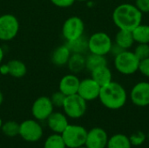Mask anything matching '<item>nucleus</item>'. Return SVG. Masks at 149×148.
Listing matches in <instances>:
<instances>
[{
    "label": "nucleus",
    "instance_id": "1",
    "mask_svg": "<svg viewBox=\"0 0 149 148\" xmlns=\"http://www.w3.org/2000/svg\"><path fill=\"white\" fill-rule=\"evenodd\" d=\"M113 21L120 30L133 31L142 21V12L134 4L122 3L118 5L113 12Z\"/></svg>",
    "mask_w": 149,
    "mask_h": 148
},
{
    "label": "nucleus",
    "instance_id": "2",
    "mask_svg": "<svg viewBox=\"0 0 149 148\" xmlns=\"http://www.w3.org/2000/svg\"><path fill=\"white\" fill-rule=\"evenodd\" d=\"M127 92L119 83L111 81L101 86L99 99L101 104L111 110H118L123 107L127 102Z\"/></svg>",
    "mask_w": 149,
    "mask_h": 148
},
{
    "label": "nucleus",
    "instance_id": "3",
    "mask_svg": "<svg viewBox=\"0 0 149 148\" xmlns=\"http://www.w3.org/2000/svg\"><path fill=\"white\" fill-rule=\"evenodd\" d=\"M140 60L134 51L128 50L123 51L119 55L115 56L114 66L115 69L121 74L132 75L139 70Z\"/></svg>",
    "mask_w": 149,
    "mask_h": 148
},
{
    "label": "nucleus",
    "instance_id": "4",
    "mask_svg": "<svg viewBox=\"0 0 149 148\" xmlns=\"http://www.w3.org/2000/svg\"><path fill=\"white\" fill-rule=\"evenodd\" d=\"M64 142L68 148H78L85 146L87 131L85 127L78 125H68L61 133Z\"/></svg>",
    "mask_w": 149,
    "mask_h": 148
},
{
    "label": "nucleus",
    "instance_id": "5",
    "mask_svg": "<svg viewBox=\"0 0 149 148\" xmlns=\"http://www.w3.org/2000/svg\"><path fill=\"white\" fill-rule=\"evenodd\" d=\"M86 101L78 93L65 97L63 109L65 114L71 119H79L86 112Z\"/></svg>",
    "mask_w": 149,
    "mask_h": 148
},
{
    "label": "nucleus",
    "instance_id": "6",
    "mask_svg": "<svg viewBox=\"0 0 149 148\" xmlns=\"http://www.w3.org/2000/svg\"><path fill=\"white\" fill-rule=\"evenodd\" d=\"M113 42L106 32H95L88 39V50L91 53L106 56L111 51Z\"/></svg>",
    "mask_w": 149,
    "mask_h": 148
},
{
    "label": "nucleus",
    "instance_id": "7",
    "mask_svg": "<svg viewBox=\"0 0 149 148\" xmlns=\"http://www.w3.org/2000/svg\"><path fill=\"white\" fill-rule=\"evenodd\" d=\"M19 30L17 18L12 14L0 16V40L10 41L13 39Z\"/></svg>",
    "mask_w": 149,
    "mask_h": 148
},
{
    "label": "nucleus",
    "instance_id": "8",
    "mask_svg": "<svg viewBox=\"0 0 149 148\" xmlns=\"http://www.w3.org/2000/svg\"><path fill=\"white\" fill-rule=\"evenodd\" d=\"M19 136L28 142L38 141L43 136V128L35 120H26L20 124Z\"/></svg>",
    "mask_w": 149,
    "mask_h": 148
},
{
    "label": "nucleus",
    "instance_id": "9",
    "mask_svg": "<svg viewBox=\"0 0 149 148\" xmlns=\"http://www.w3.org/2000/svg\"><path fill=\"white\" fill-rule=\"evenodd\" d=\"M85 24L79 17H71L67 18L62 27V34L67 41H71L83 36Z\"/></svg>",
    "mask_w": 149,
    "mask_h": 148
},
{
    "label": "nucleus",
    "instance_id": "10",
    "mask_svg": "<svg viewBox=\"0 0 149 148\" xmlns=\"http://www.w3.org/2000/svg\"><path fill=\"white\" fill-rule=\"evenodd\" d=\"M53 105L49 97L41 96L38 98L32 104L31 113L37 120H46L53 113Z\"/></svg>",
    "mask_w": 149,
    "mask_h": 148
},
{
    "label": "nucleus",
    "instance_id": "11",
    "mask_svg": "<svg viewBox=\"0 0 149 148\" xmlns=\"http://www.w3.org/2000/svg\"><path fill=\"white\" fill-rule=\"evenodd\" d=\"M101 86L92 78L80 81L78 94L86 101H92L99 98Z\"/></svg>",
    "mask_w": 149,
    "mask_h": 148
},
{
    "label": "nucleus",
    "instance_id": "12",
    "mask_svg": "<svg viewBox=\"0 0 149 148\" xmlns=\"http://www.w3.org/2000/svg\"><path fill=\"white\" fill-rule=\"evenodd\" d=\"M132 102L137 106H149V83L139 82L132 89L130 93Z\"/></svg>",
    "mask_w": 149,
    "mask_h": 148
},
{
    "label": "nucleus",
    "instance_id": "13",
    "mask_svg": "<svg viewBox=\"0 0 149 148\" xmlns=\"http://www.w3.org/2000/svg\"><path fill=\"white\" fill-rule=\"evenodd\" d=\"M107 141V132L100 127H94L87 132L85 146L87 148H106Z\"/></svg>",
    "mask_w": 149,
    "mask_h": 148
},
{
    "label": "nucleus",
    "instance_id": "14",
    "mask_svg": "<svg viewBox=\"0 0 149 148\" xmlns=\"http://www.w3.org/2000/svg\"><path fill=\"white\" fill-rule=\"evenodd\" d=\"M79 83L80 80L76 75L67 74L60 79L58 89L65 96L73 95L78 93Z\"/></svg>",
    "mask_w": 149,
    "mask_h": 148
},
{
    "label": "nucleus",
    "instance_id": "15",
    "mask_svg": "<svg viewBox=\"0 0 149 148\" xmlns=\"http://www.w3.org/2000/svg\"><path fill=\"white\" fill-rule=\"evenodd\" d=\"M46 120L49 128L54 133H58V134H61L69 125L66 115L59 112H56V113L53 112Z\"/></svg>",
    "mask_w": 149,
    "mask_h": 148
},
{
    "label": "nucleus",
    "instance_id": "16",
    "mask_svg": "<svg viewBox=\"0 0 149 148\" xmlns=\"http://www.w3.org/2000/svg\"><path fill=\"white\" fill-rule=\"evenodd\" d=\"M72 55L71 51L66 44L57 47L52 54V62L56 66H63L67 65L68 60Z\"/></svg>",
    "mask_w": 149,
    "mask_h": 148
},
{
    "label": "nucleus",
    "instance_id": "17",
    "mask_svg": "<svg viewBox=\"0 0 149 148\" xmlns=\"http://www.w3.org/2000/svg\"><path fill=\"white\" fill-rule=\"evenodd\" d=\"M92 79L96 81L100 86L106 85L112 81V72L107 65L100 66L91 72Z\"/></svg>",
    "mask_w": 149,
    "mask_h": 148
},
{
    "label": "nucleus",
    "instance_id": "18",
    "mask_svg": "<svg viewBox=\"0 0 149 148\" xmlns=\"http://www.w3.org/2000/svg\"><path fill=\"white\" fill-rule=\"evenodd\" d=\"M134 43L131 31L120 30L115 36V44L124 50H128Z\"/></svg>",
    "mask_w": 149,
    "mask_h": 148
},
{
    "label": "nucleus",
    "instance_id": "19",
    "mask_svg": "<svg viewBox=\"0 0 149 148\" xmlns=\"http://www.w3.org/2000/svg\"><path fill=\"white\" fill-rule=\"evenodd\" d=\"M67 65L73 74L79 73L86 68V58L81 53H72Z\"/></svg>",
    "mask_w": 149,
    "mask_h": 148
},
{
    "label": "nucleus",
    "instance_id": "20",
    "mask_svg": "<svg viewBox=\"0 0 149 148\" xmlns=\"http://www.w3.org/2000/svg\"><path fill=\"white\" fill-rule=\"evenodd\" d=\"M132 144L130 142L129 137L125 134L118 133L113 135L107 141V148H131Z\"/></svg>",
    "mask_w": 149,
    "mask_h": 148
},
{
    "label": "nucleus",
    "instance_id": "21",
    "mask_svg": "<svg viewBox=\"0 0 149 148\" xmlns=\"http://www.w3.org/2000/svg\"><path fill=\"white\" fill-rule=\"evenodd\" d=\"M7 64L9 67V74L11 77L19 79L23 78L26 74L27 68L24 62L17 59H13L9 61Z\"/></svg>",
    "mask_w": 149,
    "mask_h": 148
},
{
    "label": "nucleus",
    "instance_id": "22",
    "mask_svg": "<svg viewBox=\"0 0 149 148\" xmlns=\"http://www.w3.org/2000/svg\"><path fill=\"white\" fill-rule=\"evenodd\" d=\"M134 42L138 44H149V25L139 24L132 31Z\"/></svg>",
    "mask_w": 149,
    "mask_h": 148
},
{
    "label": "nucleus",
    "instance_id": "23",
    "mask_svg": "<svg viewBox=\"0 0 149 148\" xmlns=\"http://www.w3.org/2000/svg\"><path fill=\"white\" fill-rule=\"evenodd\" d=\"M67 47L71 51L72 53H83L88 49V40L81 36L76 39L67 41Z\"/></svg>",
    "mask_w": 149,
    "mask_h": 148
},
{
    "label": "nucleus",
    "instance_id": "24",
    "mask_svg": "<svg viewBox=\"0 0 149 148\" xmlns=\"http://www.w3.org/2000/svg\"><path fill=\"white\" fill-rule=\"evenodd\" d=\"M102 65H107V61L105 56L91 53L86 58V69L89 72H92Z\"/></svg>",
    "mask_w": 149,
    "mask_h": 148
},
{
    "label": "nucleus",
    "instance_id": "25",
    "mask_svg": "<svg viewBox=\"0 0 149 148\" xmlns=\"http://www.w3.org/2000/svg\"><path fill=\"white\" fill-rule=\"evenodd\" d=\"M44 148H66V146L61 134L53 133L45 140Z\"/></svg>",
    "mask_w": 149,
    "mask_h": 148
},
{
    "label": "nucleus",
    "instance_id": "26",
    "mask_svg": "<svg viewBox=\"0 0 149 148\" xmlns=\"http://www.w3.org/2000/svg\"><path fill=\"white\" fill-rule=\"evenodd\" d=\"M19 126H20V124H18L17 122L13 121V120H9V121H6L5 123H3L1 130L4 135L11 138V137L19 135Z\"/></svg>",
    "mask_w": 149,
    "mask_h": 148
},
{
    "label": "nucleus",
    "instance_id": "27",
    "mask_svg": "<svg viewBox=\"0 0 149 148\" xmlns=\"http://www.w3.org/2000/svg\"><path fill=\"white\" fill-rule=\"evenodd\" d=\"M139 60L145 59L149 57V44H138L134 51Z\"/></svg>",
    "mask_w": 149,
    "mask_h": 148
},
{
    "label": "nucleus",
    "instance_id": "28",
    "mask_svg": "<svg viewBox=\"0 0 149 148\" xmlns=\"http://www.w3.org/2000/svg\"><path fill=\"white\" fill-rule=\"evenodd\" d=\"M65 97L66 96L65 94H63L60 91H58V92H54L50 99L52 100V103L53 106H56V107H63V105H64Z\"/></svg>",
    "mask_w": 149,
    "mask_h": 148
},
{
    "label": "nucleus",
    "instance_id": "29",
    "mask_svg": "<svg viewBox=\"0 0 149 148\" xmlns=\"http://www.w3.org/2000/svg\"><path fill=\"white\" fill-rule=\"evenodd\" d=\"M130 142L134 146H141L146 140V135L142 132H136L129 137Z\"/></svg>",
    "mask_w": 149,
    "mask_h": 148
},
{
    "label": "nucleus",
    "instance_id": "30",
    "mask_svg": "<svg viewBox=\"0 0 149 148\" xmlns=\"http://www.w3.org/2000/svg\"><path fill=\"white\" fill-rule=\"evenodd\" d=\"M138 71H140L141 73L143 74L144 76L149 78V57L140 61Z\"/></svg>",
    "mask_w": 149,
    "mask_h": 148
},
{
    "label": "nucleus",
    "instance_id": "31",
    "mask_svg": "<svg viewBox=\"0 0 149 148\" xmlns=\"http://www.w3.org/2000/svg\"><path fill=\"white\" fill-rule=\"evenodd\" d=\"M134 5L142 14L149 12V0H135Z\"/></svg>",
    "mask_w": 149,
    "mask_h": 148
},
{
    "label": "nucleus",
    "instance_id": "32",
    "mask_svg": "<svg viewBox=\"0 0 149 148\" xmlns=\"http://www.w3.org/2000/svg\"><path fill=\"white\" fill-rule=\"evenodd\" d=\"M54 5L60 8H67L72 6L76 0H50Z\"/></svg>",
    "mask_w": 149,
    "mask_h": 148
},
{
    "label": "nucleus",
    "instance_id": "33",
    "mask_svg": "<svg viewBox=\"0 0 149 148\" xmlns=\"http://www.w3.org/2000/svg\"><path fill=\"white\" fill-rule=\"evenodd\" d=\"M123 51H125L124 49H122L120 46H119L118 44H113L112 45V48H111V51H110V52L113 55V56H117V55H119L120 53H121Z\"/></svg>",
    "mask_w": 149,
    "mask_h": 148
},
{
    "label": "nucleus",
    "instance_id": "34",
    "mask_svg": "<svg viewBox=\"0 0 149 148\" xmlns=\"http://www.w3.org/2000/svg\"><path fill=\"white\" fill-rule=\"evenodd\" d=\"M0 73L2 75H6L9 74V67H8V64H3L0 65Z\"/></svg>",
    "mask_w": 149,
    "mask_h": 148
},
{
    "label": "nucleus",
    "instance_id": "35",
    "mask_svg": "<svg viewBox=\"0 0 149 148\" xmlns=\"http://www.w3.org/2000/svg\"><path fill=\"white\" fill-rule=\"evenodd\" d=\"M3 49L0 47V63L2 62V60H3Z\"/></svg>",
    "mask_w": 149,
    "mask_h": 148
},
{
    "label": "nucleus",
    "instance_id": "36",
    "mask_svg": "<svg viewBox=\"0 0 149 148\" xmlns=\"http://www.w3.org/2000/svg\"><path fill=\"white\" fill-rule=\"evenodd\" d=\"M3 93H2V92L0 91V106L2 105V103H3Z\"/></svg>",
    "mask_w": 149,
    "mask_h": 148
},
{
    "label": "nucleus",
    "instance_id": "37",
    "mask_svg": "<svg viewBox=\"0 0 149 148\" xmlns=\"http://www.w3.org/2000/svg\"><path fill=\"white\" fill-rule=\"evenodd\" d=\"M2 126H3V120H2L1 118H0V129L2 128Z\"/></svg>",
    "mask_w": 149,
    "mask_h": 148
},
{
    "label": "nucleus",
    "instance_id": "38",
    "mask_svg": "<svg viewBox=\"0 0 149 148\" xmlns=\"http://www.w3.org/2000/svg\"><path fill=\"white\" fill-rule=\"evenodd\" d=\"M76 1H79V2H85V1H87V0H76Z\"/></svg>",
    "mask_w": 149,
    "mask_h": 148
},
{
    "label": "nucleus",
    "instance_id": "39",
    "mask_svg": "<svg viewBox=\"0 0 149 148\" xmlns=\"http://www.w3.org/2000/svg\"><path fill=\"white\" fill-rule=\"evenodd\" d=\"M78 148H87L86 146H83V147H78Z\"/></svg>",
    "mask_w": 149,
    "mask_h": 148
},
{
    "label": "nucleus",
    "instance_id": "40",
    "mask_svg": "<svg viewBox=\"0 0 149 148\" xmlns=\"http://www.w3.org/2000/svg\"><path fill=\"white\" fill-rule=\"evenodd\" d=\"M148 137H149V134H148Z\"/></svg>",
    "mask_w": 149,
    "mask_h": 148
}]
</instances>
